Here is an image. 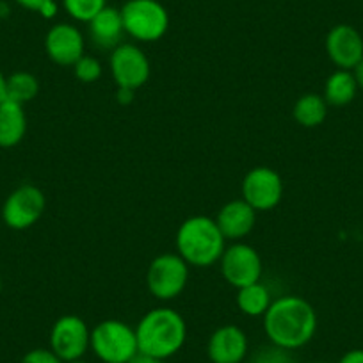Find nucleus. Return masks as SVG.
<instances>
[{"label":"nucleus","instance_id":"nucleus-15","mask_svg":"<svg viewBox=\"0 0 363 363\" xmlns=\"http://www.w3.org/2000/svg\"><path fill=\"white\" fill-rule=\"evenodd\" d=\"M225 239L239 240L250 235L257 223V211L244 200H232L223 205L216 218Z\"/></svg>","mask_w":363,"mask_h":363},{"label":"nucleus","instance_id":"nucleus-12","mask_svg":"<svg viewBox=\"0 0 363 363\" xmlns=\"http://www.w3.org/2000/svg\"><path fill=\"white\" fill-rule=\"evenodd\" d=\"M326 52L338 69H352L363 59V38L349 23H338L328 33Z\"/></svg>","mask_w":363,"mask_h":363},{"label":"nucleus","instance_id":"nucleus-26","mask_svg":"<svg viewBox=\"0 0 363 363\" xmlns=\"http://www.w3.org/2000/svg\"><path fill=\"white\" fill-rule=\"evenodd\" d=\"M15 2L20 8L27 9V11H34L41 15V11H43L48 4H52L54 0H15Z\"/></svg>","mask_w":363,"mask_h":363},{"label":"nucleus","instance_id":"nucleus-10","mask_svg":"<svg viewBox=\"0 0 363 363\" xmlns=\"http://www.w3.org/2000/svg\"><path fill=\"white\" fill-rule=\"evenodd\" d=\"M284 198V180L271 167L258 166L247 171L242 180V200L257 212L272 211Z\"/></svg>","mask_w":363,"mask_h":363},{"label":"nucleus","instance_id":"nucleus-27","mask_svg":"<svg viewBox=\"0 0 363 363\" xmlns=\"http://www.w3.org/2000/svg\"><path fill=\"white\" fill-rule=\"evenodd\" d=\"M338 363H363V349H352L340 358Z\"/></svg>","mask_w":363,"mask_h":363},{"label":"nucleus","instance_id":"nucleus-6","mask_svg":"<svg viewBox=\"0 0 363 363\" xmlns=\"http://www.w3.org/2000/svg\"><path fill=\"white\" fill-rule=\"evenodd\" d=\"M189 281V264L178 253L155 257L146 272V285L153 298L171 301L186 291Z\"/></svg>","mask_w":363,"mask_h":363},{"label":"nucleus","instance_id":"nucleus-18","mask_svg":"<svg viewBox=\"0 0 363 363\" xmlns=\"http://www.w3.org/2000/svg\"><path fill=\"white\" fill-rule=\"evenodd\" d=\"M358 84L351 69H337L328 77L324 84V100L331 107L349 106L356 99Z\"/></svg>","mask_w":363,"mask_h":363},{"label":"nucleus","instance_id":"nucleus-23","mask_svg":"<svg viewBox=\"0 0 363 363\" xmlns=\"http://www.w3.org/2000/svg\"><path fill=\"white\" fill-rule=\"evenodd\" d=\"M102 65L96 57L93 55H86L84 54L79 61L73 65V73H75L77 80L84 84H91V82H96V80L102 77Z\"/></svg>","mask_w":363,"mask_h":363},{"label":"nucleus","instance_id":"nucleus-24","mask_svg":"<svg viewBox=\"0 0 363 363\" xmlns=\"http://www.w3.org/2000/svg\"><path fill=\"white\" fill-rule=\"evenodd\" d=\"M255 359H257L258 363H292L289 351L277 347V345H272V347L269 349H262Z\"/></svg>","mask_w":363,"mask_h":363},{"label":"nucleus","instance_id":"nucleus-4","mask_svg":"<svg viewBox=\"0 0 363 363\" xmlns=\"http://www.w3.org/2000/svg\"><path fill=\"white\" fill-rule=\"evenodd\" d=\"M89 349L102 363H128L139 352L135 328L118 319H107L91 330Z\"/></svg>","mask_w":363,"mask_h":363},{"label":"nucleus","instance_id":"nucleus-11","mask_svg":"<svg viewBox=\"0 0 363 363\" xmlns=\"http://www.w3.org/2000/svg\"><path fill=\"white\" fill-rule=\"evenodd\" d=\"M221 274L232 287L242 289L260 281L262 258L253 246L235 242L226 247L221 260Z\"/></svg>","mask_w":363,"mask_h":363},{"label":"nucleus","instance_id":"nucleus-5","mask_svg":"<svg viewBox=\"0 0 363 363\" xmlns=\"http://www.w3.org/2000/svg\"><path fill=\"white\" fill-rule=\"evenodd\" d=\"M120 13L125 34L143 43L159 41L169 29V15L159 0H127Z\"/></svg>","mask_w":363,"mask_h":363},{"label":"nucleus","instance_id":"nucleus-20","mask_svg":"<svg viewBox=\"0 0 363 363\" xmlns=\"http://www.w3.org/2000/svg\"><path fill=\"white\" fill-rule=\"evenodd\" d=\"M237 291H239V294H237V305H239V310L244 315L264 317V313L267 312L272 303L271 292H269V289L264 284L257 281V284L237 289Z\"/></svg>","mask_w":363,"mask_h":363},{"label":"nucleus","instance_id":"nucleus-3","mask_svg":"<svg viewBox=\"0 0 363 363\" xmlns=\"http://www.w3.org/2000/svg\"><path fill=\"white\" fill-rule=\"evenodd\" d=\"M225 235L216 219L194 216L182 223L177 232V253L194 267H211L225 253Z\"/></svg>","mask_w":363,"mask_h":363},{"label":"nucleus","instance_id":"nucleus-19","mask_svg":"<svg viewBox=\"0 0 363 363\" xmlns=\"http://www.w3.org/2000/svg\"><path fill=\"white\" fill-rule=\"evenodd\" d=\"M328 104L323 95L317 93H306V95L299 96L298 102L294 104V120L298 121L301 127L305 128H315L324 123L328 118Z\"/></svg>","mask_w":363,"mask_h":363},{"label":"nucleus","instance_id":"nucleus-9","mask_svg":"<svg viewBox=\"0 0 363 363\" xmlns=\"http://www.w3.org/2000/svg\"><path fill=\"white\" fill-rule=\"evenodd\" d=\"M111 73L120 89L135 91L150 79V61L145 52L134 43H121L111 52Z\"/></svg>","mask_w":363,"mask_h":363},{"label":"nucleus","instance_id":"nucleus-17","mask_svg":"<svg viewBox=\"0 0 363 363\" xmlns=\"http://www.w3.org/2000/svg\"><path fill=\"white\" fill-rule=\"evenodd\" d=\"M27 132V116L23 106L4 100L0 104V148H15Z\"/></svg>","mask_w":363,"mask_h":363},{"label":"nucleus","instance_id":"nucleus-29","mask_svg":"<svg viewBox=\"0 0 363 363\" xmlns=\"http://www.w3.org/2000/svg\"><path fill=\"white\" fill-rule=\"evenodd\" d=\"M351 72H352V75H354L356 84H358V89L363 91V59L354 66V68L351 69Z\"/></svg>","mask_w":363,"mask_h":363},{"label":"nucleus","instance_id":"nucleus-13","mask_svg":"<svg viewBox=\"0 0 363 363\" xmlns=\"http://www.w3.org/2000/svg\"><path fill=\"white\" fill-rule=\"evenodd\" d=\"M84 36L72 23H55L45 36V50L48 59L59 66H73L84 55Z\"/></svg>","mask_w":363,"mask_h":363},{"label":"nucleus","instance_id":"nucleus-1","mask_svg":"<svg viewBox=\"0 0 363 363\" xmlns=\"http://www.w3.org/2000/svg\"><path fill=\"white\" fill-rule=\"evenodd\" d=\"M264 331L272 345L294 351L308 344L317 331V313L301 296H284L264 313Z\"/></svg>","mask_w":363,"mask_h":363},{"label":"nucleus","instance_id":"nucleus-7","mask_svg":"<svg viewBox=\"0 0 363 363\" xmlns=\"http://www.w3.org/2000/svg\"><path fill=\"white\" fill-rule=\"evenodd\" d=\"M47 200L40 187L23 184L16 187L2 205V219L11 230H27L43 216Z\"/></svg>","mask_w":363,"mask_h":363},{"label":"nucleus","instance_id":"nucleus-30","mask_svg":"<svg viewBox=\"0 0 363 363\" xmlns=\"http://www.w3.org/2000/svg\"><path fill=\"white\" fill-rule=\"evenodd\" d=\"M6 79H8V77H4V73L0 72V104L4 102V100H8V93H6Z\"/></svg>","mask_w":363,"mask_h":363},{"label":"nucleus","instance_id":"nucleus-21","mask_svg":"<svg viewBox=\"0 0 363 363\" xmlns=\"http://www.w3.org/2000/svg\"><path fill=\"white\" fill-rule=\"evenodd\" d=\"M6 93H8V100L23 106L36 99L40 93V82L33 73L16 72L6 79Z\"/></svg>","mask_w":363,"mask_h":363},{"label":"nucleus","instance_id":"nucleus-25","mask_svg":"<svg viewBox=\"0 0 363 363\" xmlns=\"http://www.w3.org/2000/svg\"><path fill=\"white\" fill-rule=\"evenodd\" d=\"M20 363H65L50 351V349H33L27 352Z\"/></svg>","mask_w":363,"mask_h":363},{"label":"nucleus","instance_id":"nucleus-2","mask_svg":"<svg viewBox=\"0 0 363 363\" xmlns=\"http://www.w3.org/2000/svg\"><path fill=\"white\" fill-rule=\"evenodd\" d=\"M139 352L167 359L177 354L187 338V324L173 308L160 306L143 315L135 326Z\"/></svg>","mask_w":363,"mask_h":363},{"label":"nucleus","instance_id":"nucleus-28","mask_svg":"<svg viewBox=\"0 0 363 363\" xmlns=\"http://www.w3.org/2000/svg\"><path fill=\"white\" fill-rule=\"evenodd\" d=\"M128 363H164V359L155 358V356L145 354V352H138V354H135Z\"/></svg>","mask_w":363,"mask_h":363},{"label":"nucleus","instance_id":"nucleus-16","mask_svg":"<svg viewBox=\"0 0 363 363\" xmlns=\"http://www.w3.org/2000/svg\"><path fill=\"white\" fill-rule=\"evenodd\" d=\"M87 33L93 45L102 50H114L123 40V20H121L120 9L109 8L99 13L95 18L87 23Z\"/></svg>","mask_w":363,"mask_h":363},{"label":"nucleus","instance_id":"nucleus-31","mask_svg":"<svg viewBox=\"0 0 363 363\" xmlns=\"http://www.w3.org/2000/svg\"><path fill=\"white\" fill-rule=\"evenodd\" d=\"M65 363H87V362H84V359L80 358V359H72V362H65Z\"/></svg>","mask_w":363,"mask_h":363},{"label":"nucleus","instance_id":"nucleus-8","mask_svg":"<svg viewBox=\"0 0 363 363\" xmlns=\"http://www.w3.org/2000/svg\"><path fill=\"white\" fill-rule=\"evenodd\" d=\"M91 330L79 315H62L50 331V351L61 362L80 359L89 349Z\"/></svg>","mask_w":363,"mask_h":363},{"label":"nucleus","instance_id":"nucleus-22","mask_svg":"<svg viewBox=\"0 0 363 363\" xmlns=\"http://www.w3.org/2000/svg\"><path fill=\"white\" fill-rule=\"evenodd\" d=\"M62 8L75 22L89 23L107 8V0H62Z\"/></svg>","mask_w":363,"mask_h":363},{"label":"nucleus","instance_id":"nucleus-33","mask_svg":"<svg viewBox=\"0 0 363 363\" xmlns=\"http://www.w3.org/2000/svg\"><path fill=\"white\" fill-rule=\"evenodd\" d=\"M251 363H258V362H257V359H253V362H251Z\"/></svg>","mask_w":363,"mask_h":363},{"label":"nucleus","instance_id":"nucleus-14","mask_svg":"<svg viewBox=\"0 0 363 363\" xmlns=\"http://www.w3.org/2000/svg\"><path fill=\"white\" fill-rule=\"evenodd\" d=\"M207 354L212 363H242L247 354V337L235 324H225L211 335Z\"/></svg>","mask_w":363,"mask_h":363},{"label":"nucleus","instance_id":"nucleus-32","mask_svg":"<svg viewBox=\"0 0 363 363\" xmlns=\"http://www.w3.org/2000/svg\"><path fill=\"white\" fill-rule=\"evenodd\" d=\"M0 292H2V280H0Z\"/></svg>","mask_w":363,"mask_h":363}]
</instances>
